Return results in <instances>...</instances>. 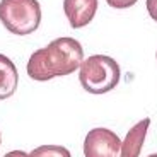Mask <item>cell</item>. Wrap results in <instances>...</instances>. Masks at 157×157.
Returning a JSON list of instances; mask_svg holds the SVG:
<instances>
[{"instance_id": "1", "label": "cell", "mask_w": 157, "mask_h": 157, "mask_svg": "<svg viewBox=\"0 0 157 157\" xmlns=\"http://www.w3.org/2000/svg\"><path fill=\"white\" fill-rule=\"evenodd\" d=\"M84 62V50L74 38H56L48 46L39 48L28 62V75L33 80L46 82L53 77L78 70Z\"/></svg>"}, {"instance_id": "2", "label": "cell", "mask_w": 157, "mask_h": 157, "mask_svg": "<svg viewBox=\"0 0 157 157\" xmlns=\"http://www.w3.org/2000/svg\"><path fill=\"white\" fill-rule=\"evenodd\" d=\"M121 77L120 65L106 55H90L78 68V82L90 94H106L118 86Z\"/></svg>"}, {"instance_id": "3", "label": "cell", "mask_w": 157, "mask_h": 157, "mask_svg": "<svg viewBox=\"0 0 157 157\" xmlns=\"http://www.w3.org/2000/svg\"><path fill=\"white\" fill-rule=\"evenodd\" d=\"M0 22L17 36L34 33L41 22L38 0H0Z\"/></svg>"}, {"instance_id": "4", "label": "cell", "mask_w": 157, "mask_h": 157, "mask_svg": "<svg viewBox=\"0 0 157 157\" xmlns=\"http://www.w3.org/2000/svg\"><path fill=\"white\" fill-rule=\"evenodd\" d=\"M121 140L108 128H94L84 140L86 157H120Z\"/></svg>"}, {"instance_id": "5", "label": "cell", "mask_w": 157, "mask_h": 157, "mask_svg": "<svg viewBox=\"0 0 157 157\" xmlns=\"http://www.w3.org/2000/svg\"><path fill=\"white\" fill-rule=\"evenodd\" d=\"M63 10L74 29H80L94 19L98 0H63Z\"/></svg>"}, {"instance_id": "6", "label": "cell", "mask_w": 157, "mask_h": 157, "mask_svg": "<svg viewBox=\"0 0 157 157\" xmlns=\"http://www.w3.org/2000/svg\"><path fill=\"white\" fill-rule=\"evenodd\" d=\"M150 120L144 118L142 121H138L137 125H133L128 130L125 140L121 142V150H120V157H138L145 142V135L149 130Z\"/></svg>"}, {"instance_id": "7", "label": "cell", "mask_w": 157, "mask_h": 157, "mask_svg": "<svg viewBox=\"0 0 157 157\" xmlns=\"http://www.w3.org/2000/svg\"><path fill=\"white\" fill-rule=\"evenodd\" d=\"M19 82V74L9 56L0 53V99L10 98L17 89Z\"/></svg>"}, {"instance_id": "8", "label": "cell", "mask_w": 157, "mask_h": 157, "mask_svg": "<svg viewBox=\"0 0 157 157\" xmlns=\"http://www.w3.org/2000/svg\"><path fill=\"white\" fill-rule=\"evenodd\" d=\"M28 157H72L70 150L62 145H41L36 147Z\"/></svg>"}, {"instance_id": "9", "label": "cell", "mask_w": 157, "mask_h": 157, "mask_svg": "<svg viewBox=\"0 0 157 157\" xmlns=\"http://www.w3.org/2000/svg\"><path fill=\"white\" fill-rule=\"evenodd\" d=\"M106 2L113 9H128L137 4V0H106Z\"/></svg>"}, {"instance_id": "10", "label": "cell", "mask_w": 157, "mask_h": 157, "mask_svg": "<svg viewBox=\"0 0 157 157\" xmlns=\"http://www.w3.org/2000/svg\"><path fill=\"white\" fill-rule=\"evenodd\" d=\"M147 10H149L150 17L157 22V0H147Z\"/></svg>"}, {"instance_id": "11", "label": "cell", "mask_w": 157, "mask_h": 157, "mask_svg": "<svg viewBox=\"0 0 157 157\" xmlns=\"http://www.w3.org/2000/svg\"><path fill=\"white\" fill-rule=\"evenodd\" d=\"M4 157H28V154L24 150H10L9 154H5Z\"/></svg>"}, {"instance_id": "12", "label": "cell", "mask_w": 157, "mask_h": 157, "mask_svg": "<svg viewBox=\"0 0 157 157\" xmlns=\"http://www.w3.org/2000/svg\"><path fill=\"white\" fill-rule=\"evenodd\" d=\"M149 157H157V154H152V155H149Z\"/></svg>"}, {"instance_id": "13", "label": "cell", "mask_w": 157, "mask_h": 157, "mask_svg": "<svg viewBox=\"0 0 157 157\" xmlns=\"http://www.w3.org/2000/svg\"><path fill=\"white\" fill-rule=\"evenodd\" d=\"M0 144H2V135H0Z\"/></svg>"}]
</instances>
